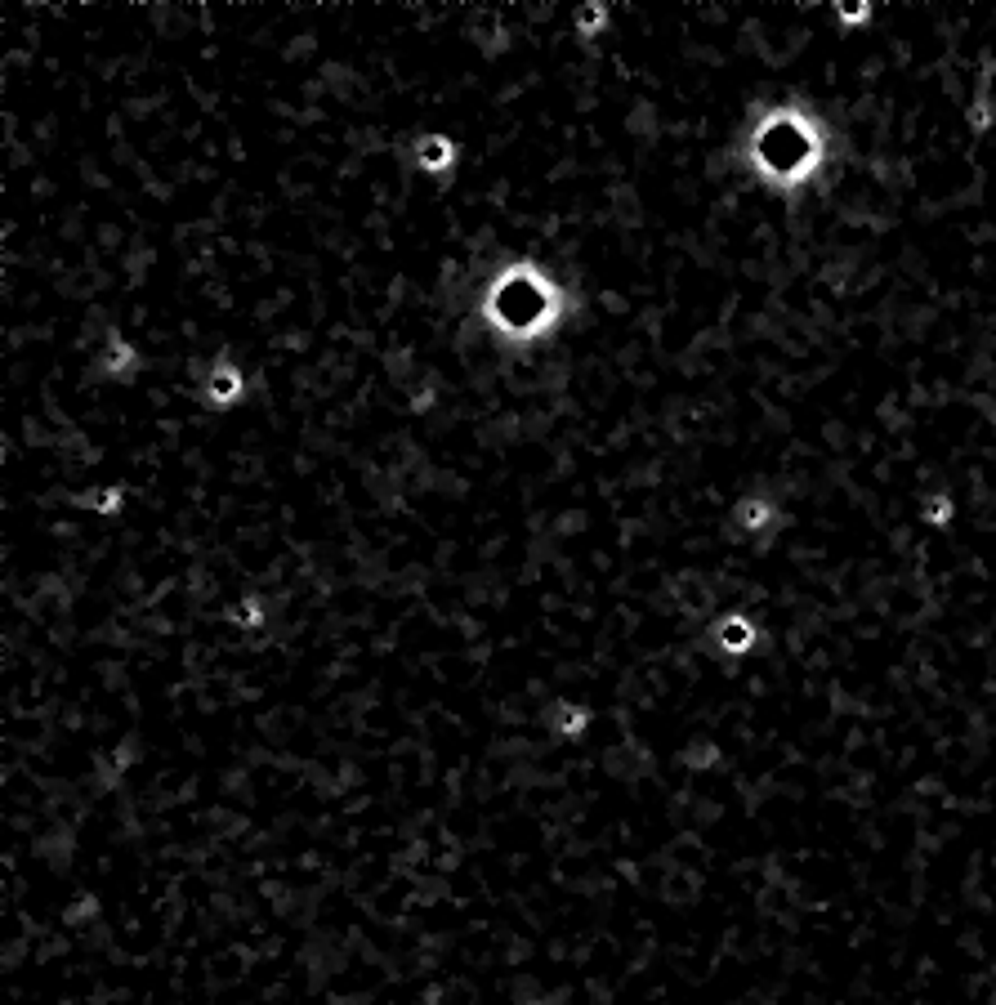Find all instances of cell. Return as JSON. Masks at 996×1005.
I'll list each match as a JSON object with an SVG mask.
<instances>
[{
	"instance_id": "obj_1",
	"label": "cell",
	"mask_w": 996,
	"mask_h": 1005,
	"mask_svg": "<svg viewBox=\"0 0 996 1005\" xmlns=\"http://www.w3.org/2000/svg\"><path fill=\"white\" fill-rule=\"evenodd\" d=\"M572 318V295L545 264L510 260L501 264L483 286L478 322L505 349H536L554 340Z\"/></svg>"
},
{
	"instance_id": "obj_2",
	"label": "cell",
	"mask_w": 996,
	"mask_h": 1005,
	"mask_svg": "<svg viewBox=\"0 0 996 1005\" xmlns=\"http://www.w3.org/2000/svg\"><path fill=\"white\" fill-rule=\"evenodd\" d=\"M827 157V134L822 121L804 108H769L751 121L742 143V161L764 188L773 193H796L822 170Z\"/></svg>"
},
{
	"instance_id": "obj_3",
	"label": "cell",
	"mask_w": 996,
	"mask_h": 1005,
	"mask_svg": "<svg viewBox=\"0 0 996 1005\" xmlns=\"http://www.w3.org/2000/svg\"><path fill=\"white\" fill-rule=\"evenodd\" d=\"M197 394H201V402H206V407H215V411L237 407V402L246 398V376H242V367H237V362H215V367H210V376H206V385H201Z\"/></svg>"
},
{
	"instance_id": "obj_4",
	"label": "cell",
	"mask_w": 996,
	"mask_h": 1005,
	"mask_svg": "<svg viewBox=\"0 0 996 1005\" xmlns=\"http://www.w3.org/2000/svg\"><path fill=\"white\" fill-rule=\"evenodd\" d=\"M411 161H416V170H425V175L434 179H447L456 170V161H461V148H456L447 134H420L416 143H411Z\"/></svg>"
},
{
	"instance_id": "obj_5",
	"label": "cell",
	"mask_w": 996,
	"mask_h": 1005,
	"mask_svg": "<svg viewBox=\"0 0 996 1005\" xmlns=\"http://www.w3.org/2000/svg\"><path fill=\"white\" fill-rule=\"evenodd\" d=\"M139 367H143V362H139V349H134L126 335L112 331V335H108V349L99 353V371H103L108 380H130V376H139Z\"/></svg>"
},
{
	"instance_id": "obj_6",
	"label": "cell",
	"mask_w": 996,
	"mask_h": 1005,
	"mask_svg": "<svg viewBox=\"0 0 996 1005\" xmlns=\"http://www.w3.org/2000/svg\"><path fill=\"white\" fill-rule=\"evenodd\" d=\"M572 23H577L581 41H599V36L608 32V5H581Z\"/></svg>"
},
{
	"instance_id": "obj_7",
	"label": "cell",
	"mask_w": 996,
	"mask_h": 1005,
	"mask_svg": "<svg viewBox=\"0 0 996 1005\" xmlns=\"http://www.w3.org/2000/svg\"><path fill=\"white\" fill-rule=\"evenodd\" d=\"M554 715H559V724H554V729H559V733H581V729H586V720H581V711H568V706H559V711H554Z\"/></svg>"
},
{
	"instance_id": "obj_8",
	"label": "cell",
	"mask_w": 996,
	"mask_h": 1005,
	"mask_svg": "<svg viewBox=\"0 0 996 1005\" xmlns=\"http://www.w3.org/2000/svg\"><path fill=\"white\" fill-rule=\"evenodd\" d=\"M867 18H871L867 5H863V9H845V5H840V23H845V27H849V23H867Z\"/></svg>"
}]
</instances>
